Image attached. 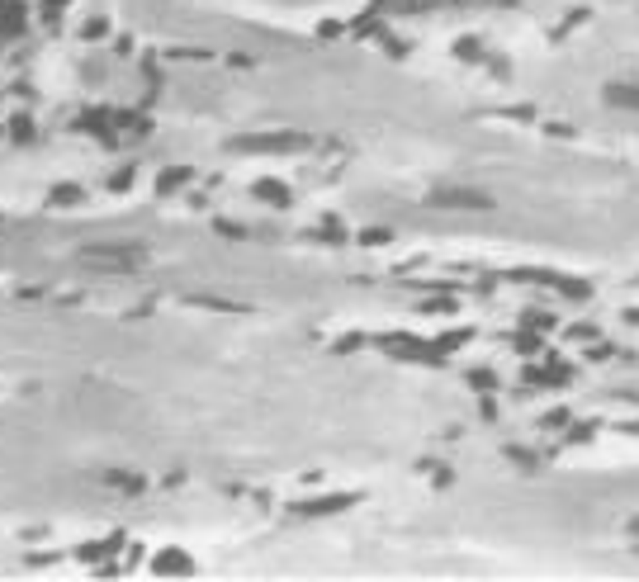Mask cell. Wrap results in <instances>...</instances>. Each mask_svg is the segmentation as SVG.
I'll return each mask as SVG.
<instances>
[{"instance_id":"cell-1","label":"cell","mask_w":639,"mask_h":582,"mask_svg":"<svg viewBox=\"0 0 639 582\" xmlns=\"http://www.w3.org/2000/svg\"><path fill=\"white\" fill-rule=\"evenodd\" d=\"M147 261L137 246H85L80 251V265H95V270H137Z\"/></svg>"}]
</instances>
